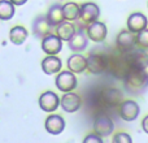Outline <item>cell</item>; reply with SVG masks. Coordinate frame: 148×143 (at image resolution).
Masks as SVG:
<instances>
[{"instance_id": "9a60e30c", "label": "cell", "mask_w": 148, "mask_h": 143, "mask_svg": "<svg viewBox=\"0 0 148 143\" xmlns=\"http://www.w3.org/2000/svg\"><path fill=\"white\" fill-rule=\"evenodd\" d=\"M100 16V8L95 3H83L81 5V14L79 18L87 23H91L94 21H97Z\"/></svg>"}, {"instance_id": "d4e9b609", "label": "cell", "mask_w": 148, "mask_h": 143, "mask_svg": "<svg viewBox=\"0 0 148 143\" xmlns=\"http://www.w3.org/2000/svg\"><path fill=\"white\" fill-rule=\"evenodd\" d=\"M136 46L142 50L148 48V29H144L136 34Z\"/></svg>"}, {"instance_id": "30bf717a", "label": "cell", "mask_w": 148, "mask_h": 143, "mask_svg": "<svg viewBox=\"0 0 148 143\" xmlns=\"http://www.w3.org/2000/svg\"><path fill=\"white\" fill-rule=\"evenodd\" d=\"M51 28L52 25L48 22L47 16H39L33 21L31 30H33V35L36 39H43L44 36L51 34Z\"/></svg>"}, {"instance_id": "9c48e42d", "label": "cell", "mask_w": 148, "mask_h": 143, "mask_svg": "<svg viewBox=\"0 0 148 143\" xmlns=\"http://www.w3.org/2000/svg\"><path fill=\"white\" fill-rule=\"evenodd\" d=\"M113 121L110 120V117H108L107 115H99L95 118L94 122V131L100 137H108L110 135V133L113 131Z\"/></svg>"}, {"instance_id": "6da1fadb", "label": "cell", "mask_w": 148, "mask_h": 143, "mask_svg": "<svg viewBox=\"0 0 148 143\" xmlns=\"http://www.w3.org/2000/svg\"><path fill=\"white\" fill-rule=\"evenodd\" d=\"M123 86L129 94H143L148 87V77L140 69H131L123 78Z\"/></svg>"}, {"instance_id": "44dd1931", "label": "cell", "mask_w": 148, "mask_h": 143, "mask_svg": "<svg viewBox=\"0 0 148 143\" xmlns=\"http://www.w3.org/2000/svg\"><path fill=\"white\" fill-rule=\"evenodd\" d=\"M47 20L52 26H57L65 20L64 17V10H62V5L60 4H53L47 12Z\"/></svg>"}, {"instance_id": "8992f818", "label": "cell", "mask_w": 148, "mask_h": 143, "mask_svg": "<svg viewBox=\"0 0 148 143\" xmlns=\"http://www.w3.org/2000/svg\"><path fill=\"white\" fill-rule=\"evenodd\" d=\"M87 69L92 74H100L105 69H108V59L99 54H90L87 57Z\"/></svg>"}, {"instance_id": "8fae6325", "label": "cell", "mask_w": 148, "mask_h": 143, "mask_svg": "<svg viewBox=\"0 0 148 143\" xmlns=\"http://www.w3.org/2000/svg\"><path fill=\"white\" fill-rule=\"evenodd\" d=\"M136 46V36L130 30H123L117 36V47L121 52H130Z\"/></svg>"}, {"instance_id": "7a4b0ae2", "label": "cell", "mask_w": 148, "mask_h": 143, "mask_svg": "<svg viewBox=\"0 0 148 143\" xmlns=\"http://www.w3.org/2000/svg\"><path fill=\"white\" fill-rule=\"evenodd\" d=\"M108 68H109L110 73L117 78H125L130 70L133 69L131 63L127 57V54L122 55V56H114L110 60H108Z\"/></svg>"}, {"instance_id": "83f0119b", "label": "cell", "mask_w": 148, "mask_h": 143, "mask_svg": "<svg viewBox=\"0 0 148 143\" xmlns=\"http://www.w3.org/2000/svg\"><path fill=\"white\" fill-rule=\"evenodd\" d=\"M142 128H143L144 133L148 134V116H146V117L143 118V121H142Z\"/></svg>"}, {"instance_id": "f1b7e54d", "label": "cell", "mask_w": 148, "mask_h": 143, "mask_svg": "<svg viewBox=\"0 0 148 143\" xmlns=\"http://www.w3.org/2000/svg\"><path fill=\"white\" fill-rule=\"evenodd\" d=\"M10 1H12L14 5H18V7H20V5L26 4V1H27V0H10Z\"/></svg>"}, {"instance_id": "2e32d148", "label": "cell", "mask_w": 148, "mask_h": 143, "mask_svg": "<svg viewBox=\"0 0 148 143\" xmlns=\"http://www.w3.org/2000/svg\"><path fill=\"white\" fill-rule=\"evenodd\" d=\"M127 29L135 34L147 29V17L143 13H139V12L130 14L127 18Z\"/></svg>"}, {"instance_id": "4fadbf2b", "label": "cell", "mask_w": 148, "mask_h": 143, "mask_svg": "<svg viewBox=\"0 0 148 143\" xmlns=\"http://www.w3.org/2000/svg\"><path fill=\"white\" fill-rule=\"evenodd\" d=\"M44 128H46L47 133L52 134V135H59L65 129V120L60 115H49L46 118Z\"/></svg>"}, {"instance_id": "d6986e66", "label": "cell", "mask_w": 148, "mask_h": 143, "mask_svg": "<svg viewBox=\"0 0 148 143\" xmlns=\"http://www.w3.org/2000/svg\"><path fill=\"white\" fill-rule=\"evenodd\" d=\"M66 65L73 73H83L87 69V59L79 54H74L68 59Z\"/></svg>"}, {"instance_id": "7402d4cb", "label": "cell", "mask_w": 148, "mask_h": 143, "mask_svg": "<svg viewBox=\"0 0 148 143\" xmlns=\"http://www.w3.org/2000/svg\"><path fill=\"white\" fill-rule=\"evenodd\" d=\"M27 30H26L23 26H14V28L10 29L9 31V41L12 42L16 46H20L27 38Z\"/></svg>"}, {"instance_id": "f546056e", "label": "cell", "mask_w": 148, "mask_h": 143, "mask_svg": "<svg viewBox=\"0 0 148 143\" xmlns=\"http://www.w3.org/2000/svg\"><path fill=\"white\" fill-rule=\"evenodd\" d=\"M140 70L143 72V73H144V74H146V76L148 77V64H147V65H146V67H144V68H142Z\"/></svg>"}, {"instance_id": "cb8c5ba5", "label": "cell", "mask_w": 148, "mask_h": 143, "mask_svg": "<svg viewBox=\"0 0 148 143\" xmlns=\"http://www.w3.org/2000/svg\"><path fill=\"white\" fill-rule=\"evenodd\" d=\"M16 13L14 4L10 0H0V20L9 21Z\"/></svg>"}, {"instance_id": "7c38bea8", "label": "cell", "mask_w": 148, "mask_h": 143, "mask_svg": "<svg viewBox=\"0 0 148 143\" xmlns=\"http://www.w3.org/2000/svg\"><path fill=\"white\" fill-rule=\"evenodd\" d=\"M139 112H140V108H139L138 103L133 102V100H126V102L121 103V105H120L121 118L127 121V122L135 120L139 116Z\"/></svg>"}, {"instance_id": "52a82bcc", "label": "cell", "mask_w": 148, "mask_h": 143, "mask_svg": "<svg viewBox=\"0 0 148 143\" xmlns=\"http://www.w3.org/2000/svg\"><path fill=\"white\" fill-rule=\"evenodd\" d=\"M42 50L47 55H57L62 50V39L57 34H48L42 39Z\"/></svg>"}, {"instance_id": "4316f807", "label": "cell", "mask_w": 148, "mask_h": 143, "mask_svg": "<svg viewBox=\"0 0 148 143\" xmlns=\"http://www.w3.org/2000/svg\"><path fill=\"white\" fill-rule=\"evenodd\" d=\"M84 143H101L103 142V137L97 135L96 133L94 134H90V135H87L86 138L83 139Z\"/></svg>"}, {"instance_id": "e0dca14e", "label": "cell", "mask_w": 148, "mask_h": 143, "mask_svg": "<svg viewBox=\"0 0 148 143\" xmlns=\"http://www.w3.org/2000/svg\"><path fill=\"white\" fill-rule=\"evenodd\" d=\"M103 107H114L118 105L122 100V94L116 89H108L100 95Z\"/></svg>"}, {"instance_id": "277c9868", "label": "cell", "mask_w": 148, "mask_h": 143, "mask_svg": "<svg viewBox=\"0 0 148 143\" xmlns=\"http://www.w3.org/2000/svg\"><path fill=\"white\" fill-rule=\"evenodd\" d=\"M60 105L61 108L68 113H74L81 108L82 105V99L79 95H77L75 92H64V95L60 99Z\"/></svg>"}, {"instance_id": "3957f363", "label": "cell", "mask_w": 148, "mask_h": 143, "mask_svg": "<svg viewBox=\"0 0 148 143\" xmlns=\"http://www.w3.org/2000/svg\"><path fill=\"white\" fill-rule=\"evenodd\" d=\"M56 87L62 92L73 91L77 87V78L72 70L60 72L56 77Z\"/></svg>"}, {"instance_id": "ac0fdd59", "label": "cell", "mask_w": 148, "mask_h": 143, "mask_svg": "<svg viewBox=\"0 0 148 143\" xmlns=\"http://www.w3.org/2000/svg\"><path fill=\"white\" fill-rule=\"evenodd\" d=\"M62 63L56 55H48L42 61V69L46 74H55L61 70Z\"/></svg>"}, {"instance_id": "ba28073f", "label": "cell", "mask_w": 148, "mask_h": 143, "mask_svg": "<svg viewBox=\"0 0 148 143\" xmlns=\"http://www.w3.org/2000/svg\"><path fill=\"white\" fill-rule=\"evenodd\" d=\"M60 105V98L56 92L46 91L39 96V107L44 112H55Z\"/></svg>"}, {"instance_id": "603a6c76", "label": "cell", "mask_w": 148, "mask_h": 143, "mask_svg": "<svg viewBox=\"0 0 148 143\" xmlns=\"http://www.w3.org/2000/svg\"><path fill=\"white\" fill-rule=\"evenodd\" d=\"M62 10H64V17L68 21H75L79 18L81 14V7L77 3H66L65 5H62Z\"/></svg>"}, {"instance_id": "5b68a950", "label": "cell", "mask_w": 148, "mask_h": 143, "mask_svg": "<svg viewBox=\"0 0 148 143\" xmlns=\"http://www.w3.org/2000/svg\"><path fill=\"white\" fill-rule=\"evenodd\" d=\"M86 33L88 35V38L91 39L92 42H103L107 38V26H105L104 22H100V21H94V22L88 23V26L86 28Z\"/></svg>"}, {"instance_id": "5bb4252c", "label": "cell", "mask_w": 148, "mask_h": 143, "mask_svg": "<svg viewBox=\"0 0 148 143\" xmlns=\"http://www.w3.org/2000/svg\"><path fill=\"white\" fill-rule=\"evenodd\" d=\"M88 35H86L83 29H77L75 34L73 35V38L68 42L69 50L73 52H82L83 50H86L87 44H88Z\"/></svg>"}, {"instance_id": "484cf974", "label": "cell", "mask_w": 148, "mask_h": 143, "mask_svg": "<svg viewBox=\"0 0 148 143\" xmlns=\"http://www.w3.org/2000/svg\"><path fill=\"white\" fill-rule=\"evenodd\" d=\"M114 143H131V137L126 133H118L113 137Z\"/></svg>"}, {"instance_id": "ffe728a7", "label": "cell", "mask_w": 148, "mask_h": 143, "mask_svg": "<svg viewBox=\"0 0 148 143\" xmlns=\"http://www.w3.org/2000/svg\"><path fill=\"white\" fill-rule=\"evenodd\" d=\"M77 29L74 26V23H72V21L64 20L61 23L56 26V34L62 39V41L69 42L73 38V35L75 34Z\"/></svg>"}]
</instances>
